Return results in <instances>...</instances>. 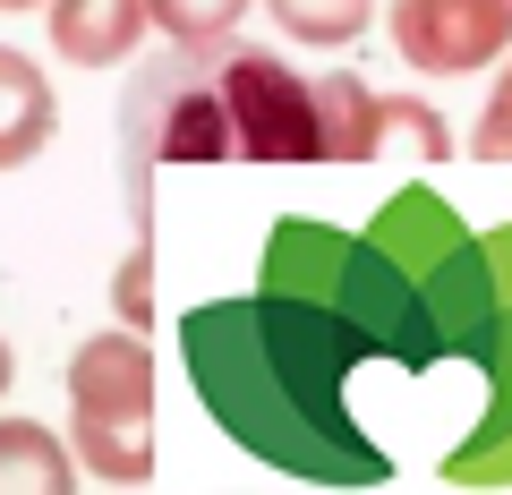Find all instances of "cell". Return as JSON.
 <instances>
[{"label":"cell","mask_w":512,"mask_h":495,"mask_svg":"<svg viewBox=\"0 0 512 495\" xmlns=\"http://www.w3.org/2000/svg\"><path fill=\"white\" fill-rule=\"evenodd\" d=\"M427 103H384L350 69L299 77L265 43L163 52L128 77L120 146H128V214L154 231V171L163 163H376L384 120Z\"/></svg>","instance_id":"cell-1"},{"label":"cell","mask_w":512,"mask_h":495,"mask_svg":"<svg viewBox=\"0 0 512 495\" xmlns=\"http://www.w3.org/2000/svg\"><path fill=\"white\" fill-rule=\"evenodd\" d=\"M69 427H77V470L103 487H146L154 478V350L137 325L86 333L69 359Z\"/></svg>","instance_id":"cell-2"},{"label":"cell","mask_w":512,"mask_h":495,"mask_svg":"<svg viewBox=\"0 0 512 495\" xmlns=\"http://www.w3.org/2000/svg\"><path fill=\"white\" fill-rule=\"evenodd\" d=\"M384 26L419 77H470L512 52V0H393Z\"/></svg>","instance_id":"cell-3"},{"label":"cell","mask_w":512,"mask_h":495,"mask_svg":"<svg viewBox=\"0 0 512 495\" xmlns=\"http://www.w3.org/2000/svg\"><path fill=\"white\" fill-rule=\"evenodd\" d=\"M52 129H60L52 77H43L26 52H9V43H0V171L35 163V154L52 146Z\"/></svg>","instance_id":"cell-4"},{"label":"cell","mask_w":512,"mask_h":495,"mask_svg":"<svg viewBox=\"0 0 512 495\" xmlns=\"http://www.w3.org/2000/svg\"><path fill=\"white\" fill-rule=\"evenodd\" d=\"M146 26H154V18H146V0H52V52L77 60V69L128 60Z\"/></svg>","instance_id":"cell-5"},{"label":"cell","mask_w":512,"mask_h":495,"mask_svg":"<svg viewBox=\"0 0 512 495\" xmlns=\"http://www.w3.org/2000/svg\"><path fill=\"white\" fill-rule=\"evenodd\" d=\"M77 453L43 419H0V495H69Z\"/></svg>","instance_id":"cell-6"},{"label":"cell","mask_w":512,"mask_h":495,"mask_svg":"<svg viewBox=\"0 0 512 495\" xmlns=\"http://www.w3.org/2000/svg\"><path fill=\"white\" fill-rule=\"evenodd\" d=\"M256 0H146L154 35L171 43V52H222V43H239V18H248Z\"/></svg>","instance_id":"cell-7"},{"label":"cell","mask_w":512,"mask_h":495,"mask_svg":"<svg viewBox=\"0 0 512 495\" xmlns=\"http://www.w3.org/2000/svg\"><path fill=\"white\" fill-rule=\"evenodd\" d=\"M265 18L291 43H350V35H367L376 0H265Z\"/></svg>","instance_id":"cell-8"},{"label":"cell","mask_w":512,"mask_h":495,"mask_svg":"<svg viewBox=\"0 0 512 495\" xmlns=\"http://www.w3.org/2000/svg\"><path fill=\"white\" fill-rule=\"evenodd\" d=\"M470 154H478V163H512V69L495 77L487 111H478V129H470Z\"/></svg>","instance_id":"cell-9"},{"label":"cell","mask_w":512,"mask_h":495,"mask_svg":"<svg viewBox=\"0 0 512 495\" xmlns=\"http://www.w3.org/2000/svg\"><path fill=\"white\" fill-rule=\"evenodd\" d=\"M120 316H128V325H146V316H154V239H137V257L120 265Z\"/></svg>","instance_id":"cell-10"},{"label":"cell","mask_w":512,"mask_h":495,"mask_svg":"<svg viewBox=\"0 0 512 495\" xmlns=\"http://www.w3.org/2000/svg\"><path fill=\"white\" fill-rule=\"evenodd\" d=\"M9 376H18V367H9V342H0V393H9Z\"/></svg>","instance_id":"cell-11"},{"label":"cell","mask_w":512,"mask_h":495,"mask_svg":"<svg viewBox=\"0 0 512 495\" xmlns=\"http://www.w3.org/2000/svg\"><path fill=\"white\" fill-rule=\"evenodd\" d=\"M0 9H35V0H0Z\"/></svg>","instance_id":"cell-12"}]
</instances>
